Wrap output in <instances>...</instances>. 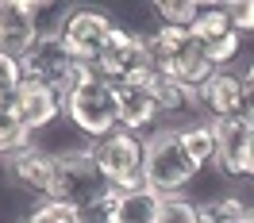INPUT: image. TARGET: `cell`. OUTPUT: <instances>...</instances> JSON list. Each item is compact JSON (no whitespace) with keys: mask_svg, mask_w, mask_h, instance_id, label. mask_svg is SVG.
<instances>
[{"mask_svg":"<svg viewBox=\"0 0 254 223\" xmlns=\"http://www.w3.org/2000/svg\"><path fill=\"white\" fill-rule=\"evenodd\" d=\"M200 177V166L189 158L177 127H158L146 139V162H143V185L158 196H181L185 185Z\"/></svg>","mask_w":254,"mask_h":223,"instance_id":"cell-1","label":"cell"},{"mask_svg":"<svg viewBox=\"0 0 254 223\" xmlns=\"http://www.w3.org/2000/svg\"><path fill=\"white\" fill-rule=\"evenodd\" d=\"M62 115L89 139H108L112 131H120V85L93 73L85 85L62 96Z\"/></svg>","mask_w":254,"mask_h":223,"instance_id":"cell-2","label":"cell"},{"mask_svg":"<svg viewBox=\"0 0 254 223\" xmlns=\"http://www.w3.org/2000/svg\"><path fill=\"white\" fill-rule=\"evenodd\" d=\"M19 69H23V81L47 85V89H54L58 96L73 93L77 85H85V81L96 73L93 65H81V62H73V58L65 54L58 31H43L39 35V43L19 58Z\"/></svg>","mask_w":254,"mask_h":223,"instance_id":"cell-3","label":"cell"},{"mask_svg":"<svg viewBox=\"0 0 254 223\" xmlns=\"http://www.w3.org/2000/svg\"><path fill=\"white\" fill-rule=\"evenodd\" d=\"M93 162L108 189H139L143 185V162H146V139L131 135V131H112L108 139L93 143Z\"/></svg>","mask_w":254,"mask_h":223,"instance_id":"cell-4","label":"cell"},{"mask_svg":"<svg viewBox=\"0 0 254 223\" xmlns=\"http://www.w3.org/2000/svg\"><path fill=\"white\" fill-rule=\"evenodd\" d=\"M112 31H116V23L104 12H96V8H73L58 23V39H62L65 54L81 65H93V69L100 62L104 47H108Z\"/></svg>","mask_w":254,"mask_h":223,"instance_id":"cell-5","label":"cell"},{"mask_svg":"<svg viewBox=\"0 0 254 223\" xmlns=\"http://www.w3.org/2000/svg\"><path fill=\"white\" fill-rule=\"evenodd\" d=\"M108 189L104 177L93 162V146H81V150H62L58 154V177H54V192L50 200H62V204L85 208L93 196Z\"/></svg>","mask_w":254,"mask_h":223,"instance_id":"cell-6","label":"cell"},{"mask_svg":"<svg viewBox=\"0 0 254 223\" xmlns=\"http://www.w3.org/2000/svg\"><path fill=\"white\" fill-rule=\"evenodd\" d=\"M39 4L35 0H0V54L23 58L39 43Z\"/></svg>","mask_w":254,"mask_h":223,"instance_id":"cell-7","label":"cell"},{"mask_svg":"<svg viewBox=\"0 0 254 223\" xmlns=\"http://www.w3.org/2000/svg\"><path fill=\"white\" fill-rule=\"evenodd\" d=\"M189 35L204 47V54H208V62H212V65L231 62V58L239 54V39H243V35L231 27V19H227V12H223V4H204L200 16L192 19Z\"/></svg>","mask_w":254,"mask_h":223,"instance_id":"cell-8","label":"cell"},{"mask_svg":"<svg viewBox=\"0 0 254 223\" xmlns=\"http://www.w3.org/2000/svg\"><path fill=\"white\" fill-rule=\"evenodd\" d=\"M146 62V35L139 31H127V27H116L108 39V47L100 54V62H96V77L112 81V85H124L135 69H143Z\"/></svg>","mask_w":254,"mask_h":223,"instance_id":"cell-9","label":"cell"},{"mask_svg":"<svg viewBox=\"0 0 254 223\" xmlns=\"http://www.w3.org/2000/svg\"><path fill=\"white\" fill-rule=\"evenodd\" d=\"M254 119L251 115H231V119H212V166L220 177H243V158H247V143H251Z\"/></svg>","mask_w":254,"mask_h":223,"instance_id":"cell-10","label":"cell"},{"mask_svg":"<svg viewBox=\"0 0 254 223\" xmlns=\"http://www.w3.org/2000/svg\"><path fill=\"white\" fill-rule=\"evenodd\" d=\"M12 112H16L19 123L35 135V131L50 127V123L62 115V96L54 93V89H47V85L23 81V85H19V93H16V100H12Z\"/></svg>","mask_w":254,"mask_h":223,"instance_id":"cell-11","label":"cell"},{"mask_svg":"<svg viewBox=\"0 0 254 223\" xmlns=\"http://www.w3.org/2000/svg\"><path fill=\"white\" fill-rule=\"evenodd\" d=\"M8 173L16 177L23 189L43 192V200H50V192H54V177H58V154L39 150V146H27L23 154L8 158Z\"/></svg>","mask_w":254,"mask_h":223,"instance_id":"cell-12","label":"cell"},{"mask_svg":"<svg viewBox=\"0 0 254 223\" xmlns=\"http://www.w3.org/2000/svg\"><path fill=\"white\" fill-rule=\"evenodd\" d=\"M200 100L204 108L216 115V119H231V115H243L247 112V96H243V77L227 73V69H216L212 77L200 85Z\"/></svg>","mask_w":254,"mask_h":223,"instance_id":"cell-13","label":"cell"},{"mask_svg":"<svg viewBox=\"0 0 254 223\" xmlns=\"http://www.w3.org/2000/svg\"><path fill=\"white\" fill-rule=\"evenodd\" d=\"M158 119V100L150 89H139V85H120V127L139 135V131L154 127Z\"/></svg>","mask_w":254,"mask_h":223,"instance_id":"cell-14","label":"cell"},{"mask_svg":"<svg viewBox=\"0 0 254 223\" xmlns=\"http://www.w3.org/2000/svg\"><path fill=\"white\" fill-rule=\"evenodd\" d=\"M162 200L154 189H127L116 196V212H112V223H158V212H162Z\"/></svg>","mask_w":254,"mask_h":223,"instance_id":"cell-15","label":"cell"},{"mask_svg":"<svg viewBox=\"0 0 254 223\" xmlns=\"http://www.w3.org/2000/svg\"><path fill=\"white\" fill-rule=\"evenodd\" d=\"M27 146H31V131L16 119L12 104H0V158L8 162L16 154H23Z\"/></svg>","mask_w":254,"mask_h":223,"instance_id":"cell-16","label":"cell"},{"mask_svg":"<svg viewBox=\"0 0 254 223\" xmlns=\"http://www.w3.org/2000/svg\"><path fill=\"white\" fill-rule=\"evenodd\" d=\"M181 131V143H185V150H189V158L204 169L208 162H212V154H216V143H212V123H204V119H192V123H185Z\"/></svg>","mask_w":254,"mask_h":223,"instance_id":"cell-17","label":"cell"},{"mask_svg":"<svg viewBox=\"0 0 254 223\" xmlns=\"http://www.w3.org/2000/svg\"><path fill=\"white\" fill-rule=\"evenodd\" d=\"M200 212H204V223H243L251 208L227 192V196H212L208 204H200Z\"/></svg>","mask_w":254,"mask_h":223,"instance_id":"cell-18","label":"cell"},{"mask_svg":"<svg viewBox=\"0 0 254 223\" xmlns=\"http://www.w3.org/2000/svg\"><path fill=\"white\" fill-rule=\"evenodd\" d=\"M158 223H204V212L189 196H166L158 212Z\"/></svg>","mask_w":254,"mask_h":223,"instance_id":"cell-19","label":"cell"},{"mask_svg":"<svg viewBox=\"0 0 254 223\" xmlns=\"http://www.w3.org/2000/svg\"><path fill=\"white\" fill-rule=\"evenodd\" d=\"M200 8L204 4H196V0H162V4H154V12L162 16L166 27H192V19L200 16Z\"/></svg>","mask_w":254,"mask_h":223,"instance_id":"cell-20","label":"cell"},{"mask_svg":"<svg viewBox=\"0 0 254 223\" xmlns=\"http://www.w3.org/2000/svg\"><path fill=\"white\" fill-rule=\"evenodd\" d=\"M23 223H81V212L73 204H62V200H43L39 208L27 212Z\"/></svg>","mask_w":254,"mask_h":223,"instance_id":"cell-21","label":"cell"},{"mask_svg":"<svg viewBox=\"0 0 254 223\" xmlns=\"http://www.w3.org/2000/svg\"><path fill=\"white\" fill-rule=\"evenodd\" d=\"M23 85V69H19V58H8L0 54V104H12Z\"/></svg>","mask_w":254,"mask_h":223,"instance_id":"cell-22","label":"cell"},{"mask_svg":"<svg viewBox=\"0 0 254 223\" xmlns=\"http://www.w3.org/2000/svg\"><path fill=\"white\" fill-rule=\"evenodd\" d=\"M223 12H227V19L239 35L254 31V0H231V4H223Z\"/></svg>","mask_w":254,"mask_h":223,"instance_id":"cell-23","label":"cell"},{"mask_svg":"<svg viewBox=\"0 0 254 223\" xmlns=\"http://www.w3.org/2000/svg\"><path fill=\"white\" fill-rule=\"evenodd\" d=\"M243 96H247V115L254 119V62L247 65V73H243Z\"/></svg>","mask_w":254,"mask_h":223,"instance_id":"cell-24","label":"cell"},{"mask_svg":"<svg viewBox=\"0 0 254 223\" xmlns=\"http://www.w3.org/2000/svg\"><path fill=\"white\" fill-rule=\"evenodd\" d=\"M243 177L254 181V131H251V143H247V158H243Z\"/></svg>","mask_w":254,"mask_h":223,"instance_id":"cell-25","label":"cell"},{"mask_svg":"<svg viewBox=\"0 0 254 223\" xmlns=\"http://www.w3.org/2000/svg\"><path fill=\"white\" fill-rule=\"evenodd\" d=\"M243 223H254V208H251V212H247V220H243Z\"/></svg>","mask_w":254,"mask_h":223,"instance_id":"cell-26","label":"cell"}]
</instances>
